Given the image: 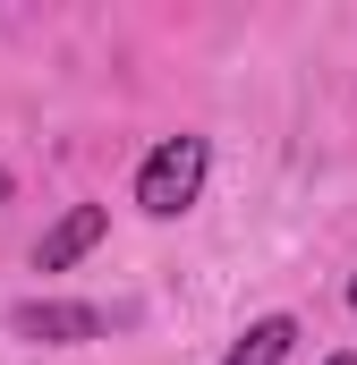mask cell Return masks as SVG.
<instances>
[{
    "label": "cell",
    "instance_id": "cell-1",
    "mask_svg": "<svg viewBox=\"0 0 357 365\" xmlns=\"http://www.w3.org/2000/svg\"><path fill=\"white\" fill-rule=\"evenodd\" d=\"M204 170H213V145H204V136H171V145L145 153V170H136V204H145L154 221H178V212L204 195Z\"/></svg>",
    "mask_w": 357,
    "mask_h": 365
},
{
    "label": "cell",
    "instance_id": "cell-2",
    "mask_svg": "<svg viewBox=\"0 0 357 365\" xmlns=\"http://www.w3.org/2000/svg\"><path fill=\"white\" fill-rule=\"evenodd\" d=\"M9 331L17 340H43V349H77V340H102L111 331V314L102 306H77V297H26V306H9Z\"/></svg>",
    "mask_w": 357,
    "mask_h": 365
},
{
    "label": "cell",
    "instance_id": "cell-3",
    "mask_svg": "<svg viewBox=\"0 0 357 365\" xmlns=\"http://www.w3.org/2000/svg\"><path fill=\"white\" fill-rule=\"evenodd\" d=\"M102 230H111V212H102V204H69V212L43 230L34 264H43V272H69L77 255H94V247H102Z\"/></svg>",
    "mask_w": 357,
    "mask_h": 365
},
{
    "label": "cell",
    "instance_id": "cell-4",
    "mask_svg": "<svg viewBox=\"0 0 357 365\" xmlns=\"http://www.w3.org/2000/svg\"><path fill=\"white\" fill-rule=\"evenodd\" d=\"M289 340H298V323H289V314H264V323H247V340H238L221 365H281Z\"/></svg>",
    "mask_w": 357,
    "mask_h": 365
},
{
    "label": "cell",
    "instance_id": "cell-5",
    "mask_svg": "<svg viewBox=\"0 0 357 365\" xmlns=\"http://www.w3.org/2000/svg\"><path fill=\"white\" fill-rule=\"evenodd\" d=\"M0 204H9V170H0Z\"/></svg>",
    "mask_w": 357,
    "mask_h": 365
},
{
    "label": "cell",
    "instance_id": "cell-6",
    "mask_svg": "<svg viewBox=\"0 0 357 365\" xmlns=\"http://www.w3.org/2000/svg\"><path fill=\"white\" fill-rule=\"evenodd\" d=\"M349 314H357V280H349Z\"/></svg>",
    "mask_w": 357,
    "mask_h": 365
},
{
    "label": "cell",
    "instance_id": "cell-7",
    "mask_svg": "<svg viewBox=\"0 0 357 365\" xmlns=\"http://www.w3.org/2000/svg\"><path fill=\"white\" fill-rule=\"evenodd\" d=\"M332 365H357V357H332Z\"/></svg>",
    "mask_w": 357,
    "mask_h": 365
}]
</instances>
